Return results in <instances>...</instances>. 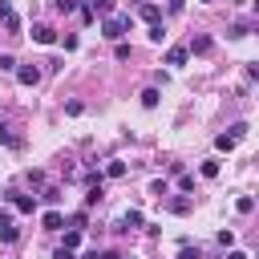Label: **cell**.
<instances>
[{"mask_svg": "<svg viewBox=\"0 0 259 259\" xmlns=\"http://www.w3.org/2000/svg\"><path fill=\"white\" fill-rule=\"evenodd\" d=\"M0 69H4V73H16V57L4 53V57H0Z\"/></svg>", "mask_w": 259, "mask_h": 259, "instance_id": "cell-23", "label": "cell"}, {"mask_svg": "<svg viewBox=\"0 0 259 259\" xmlns=\"http://www.w3.org/2000/svg\"><path fill=\"white\" fill-rule=\"evenodd\" d=\"M77 243H81V231H65V239H61V247H69V251H73Z\"/></svg>", "mask_w": 259, "mask_h": 259, "instance_id": "cell-21", "label": "cell"}, {"mask_svg": "<svg viewBox=\"0 0 259 259\" xmlns=\"http://www.w3.org/2000/svg\"><path fill=\"white\" fill-rule=\"evenodd\" d=\"M170 210H174V214H186V210H190V202H186V198H174V202H170Z\"/></svg>", "mask_w": 259, "mask_h": 259, "instance_id": "cell-27", "label": "cell"}, {"mask_svg": "<svg viewBox=\"0 0 259 259\" xmlns=\"http://www.w3.org/2000/svg\"><path fill=\"white\" fill-rule=\"evenodd\" d=\"M53 4H57L61 12H73V8H77V0H53Z\"/></svg>", "mask_w": 259, "mask_h": 259, "instance_id": "cell-29", "label": "cell"}, {"mask_svg": "<svg viewBox=\"0 0 259 259\" xmlns=\"http://www.w3.org/2000/svg\"><path fill=\"white\" fill-rule=\"evenodd\" d=\"M0 239L4 243H16V227H12V214L8 210H0Z\"/></svg>", "mask_w": 259, "mask_h": 259, "instance_id": "cell-5", "label": "cell"}, {"mask_svg": "<svg viewBox=\"0 0 259 259\" xmlns=\"http://www.w3.org/2000/svg\"><path fill=\"white\" fill-rule=\"evenodd\" d=\"M255 28V20H235V28H231V36H247Z\"/></svg>", "mask_w": 259, "mask_h": 259, "instance_id": "cell-15", "label": "cell"}, {"mask_svg": "<svg viewBox=\"0 0 259 259\" xmlns=\"http://www.w3.org/2000/svg\"><path fill=\"white\" fill-rule=\"evenodd\" d=\"M53 259H73V251H69V247H57V255H53Z\"/></svg>", "mask_w": 259, "mask_h": 259, "instance_id": "cell-30", "label": "cell"}, {"mask_svg": "<svg viewBox=\"0 0 259 259\" xmlns=\"http://www.w3.org/2000/svg\"><path fill=\"white\" fill-rule=\"evenodd\" d=\"M186 53H210V36H194Z\"/></svg>", "mask_w": 259, "mask_h": 259, "instance_id": "cell-13", "label": "cell"}, {"mask_svg": "<svg viewBox=\"0 0 259 259\" xmlns=\"http://www.w3.org/2000/svg\"><path fill=\"white\" fill-rule=\"evenodd\" d=\"M178 259H198V247H194V251H190V247H182V255H178Z\"/></svg>", "mask_w": 259, "mask_h": 259, "instance_id": "cell-31", "label": "cell"}, {"mask_svg": "<svg viewBox=\"0 0 259 259\" xmlns=\"http://www.w3.org/2000/svg\"><path fill=\"white\" fill-rule=\"evenodd\" d=\"M125 32H130V16H105V20H101V36L121 40Z\"/></svg>", "mask_w": 259, "mask_h": 259, "instance_id": "cell-1", "label": "cell"}, {"mask_svg": "<svg viewBox=\"0 0 259 259\" xmlns=\"http://www.w3.org/2000/svg\"><path fill=\"white\" fill-rule=\"evenodd\" d=\"M0 146H20V138L12 134V125H4V121H0Z\"/></svg>", "mask_w": 259, "mask_h": 259, "instance_id": "cell-12", "label": "cell"}, {"mask_svg": "<svg viewBox=\"0 0 259 259\" xmlns=\"http://www.w3.org/2000/svg\"><path fill=\"white\" fill-rule=\"evenodd\" d=\"M158 97H162L158 89H142V105H146V109H154V105H158Z\"/></svg>", "mask_w": 259, "mask_h": 259, "instance_id": "cell-16", "label": "cell"}, {"mask_svg": "<svg viewBox=\"0 0 259 259\" xmlns=\"http://www.w3.org/2000/svg\"><path fill=\"white\" fill-rule=\"evenodd\" d=\"M12 206H16L20 214H32V210H36V194H12Z\"/></svg>", "mask_w": 259, "mask_h": 259, "instance_id": "cell-6", "label": "cell"}, {"mask_svg": "<svg viewBox=\"0 0 259 259\" xmlns=\"http://www.w3.org/2000/svg\"><path fill=\"white\" fill-rule=\"evenodd\" d=\"M214 174H219V162H214V158H210V162H202V178H214Z\"/></svg>", "mask_w": 259, "mask_h": 259, "instance_id": "cell-25", "label": "cell"}, {"mask_svg": "<svg viewBox=\"0 0 259 259\" xmlns=\"http://www.w3.org/2000/svg\"><path fill=\"white\" fill-rule=\"evenodd\" d=\"M130 227H142V210H125V219H121L113 231H130Z\"/></svg>", "mask_w": 259, "mask_h": 259, "instance_id": "cell-10", "label": "cell"}, {"mask_svg": "<svg viewBox=\"0 0 259 259\" xmlns=\"http://www.w3.org/2000/svg\"><path fill=\"white\" fill-rule=\"evenodd\" d=\"M97 259H121V255H117V251H105V255H97Z\"/></svg>", "mask_w": 259, "mask_h": 259, "instance_id": "cell-34", "label": "cell"}, {"mask_svg": "<svg viewBox=\"0 0 259 259\" xmlns=\"http://www.w3.org/2000/svg\"><path fill=\"white\" fill-rule=\"evenodd\" d=\"M28 186H45V174L40 170H28Z\"/></svg>", "mask_w": 259, "mask_h": 259, "instance_id": "cell-28", "label": "cell"}, {"mask_svg": "<svg viewBox=\"0 0 259 259\" xmlns=\"http://www.w3.org/2000/svg\"><path fill=\"white\" fill-rule=\"evenodd\" d=\"M142 20H146V24H162V8L150 4V0H142Z\"/></svg>", "mask_w": 259, "mask_h": 259, "instance_id": "cell-7", "label": "cell"}, {"mask_svg": "<svg viewBox=\"0 0 259 259\" xmlns=\"http://www.w3.org/2000/svg\"><path fill=\"white\" fill-rule=\"evenodd\" d=\"M113 57H117V61H130V45H125V40H117V49H113Z\"/></svg>", "mask_w": 259, "mask_h": 259, "instance_id": "cell-24", "label": "cell"}, {"mask_svg": "<svg viewBox=\"0 0 259 259\" xmlns=\"http://www.w3.org/2000/svg\"><path fill=\"white\" fill-rule=\"evenodd\" d=\"M0 24H4L8 32H20V16L12 12V4H8V0H0Z\"/></svg>", "mask_w": 259, "mask_h": 259, "instance_id": "cell-2", "label": "cell"}, {"mask_svg": "<svg viewBox=\"0 0 259 259\" xmlns=\"http://www.w3.org/2000/svg\"><path fill=\"white\" fill-rule=\"evenodd\" d=\"M93 202H101V186H89V194H85V206H93Z\"/></svg>", "mask_w": 259, "mask_h": 259, "instance_id": "cell-26", "label": "cell"}, {"mask_svg": "<svg viewBox=\"0 0 259 259\" xmlns=\"http://www.w3.org/2000/svg\"><path fill=\"white\" fill-rule=\"evenodd\" d=\"M214 146H219V150H227V154H231V150H235V138H231V134H219V138H214Z\"/></svg>", "mask_w": 259, "mask_h": 259, "instance_id": "cell-19", "label": "cell"}, {"mask_svg": "<svg viewBox=\"0 0 259 259\" xmlns=\"http://www.w3.org/2000/svg\"><path fill=\"white\" fill-rule=\"evenodd\" d=\"M105 174H109V178H125V162H109Z\"/></svg>", "mask_w": 259, "mask_h": 259, "instance_id": "cell-20", "label": "cell"}, {"mask_svg": "<svg viewBox=\"0 0 259 259\" xmlns=\"http://www.w3.org/2000/svg\"><path fill=\"white\" fill-rule=\"evenodd\" d=\"M182 4H186V0H170V12H182Z\"/></svg>", "mask_w": 259, "mask_h": 259, "instance_id": "cell-32", "label": "cell"}, {"mask_svg": "<svg viewBox=\"0 0 259 259\" xmlns=\"http://www.w3.org/2000/svg\"><path fill=\"white\" fill-rule=\"evenodd\" d=\"M227 259H247V251H231V255H227Z\"/></svg>", "mask_w": 259, "mask_h": 259, "instance_id": "cell-33", "label": "cell"}, {"mask_svg": "<svg viewBox=\"0 0 259 259\" xmlns=\"http://www.w3.org/2000/svg\"><path fill=\"white\" fill-rule=\"evenodd\" d=\"M93 16H113V0H93Z\"/></svg>", "mask_w": 259, "mask_h": 259, "instance_id": "cell-11", "label": "cell"}, {"mask_svg": "<svg viewBox=\"0 0 259 259\" xmlns=\"http://www.w3.org/2000/svg\"><path fill=\"white\" fill-rule=\"evenodd\" d=\"M32 40H36V45H53V40H57V28H53V24H32Z\"/></svg>", "mask_w": 259, "mask_h": 259, "instance_id": "cell-3", "label": "cell"}, {"mask_svg": "<svg viewBox=\"0 0 259 259\" xmlns=\"http://www.w3.org/2000/svg\"><path fill=\"white\" fill-rule=\"evenodd\" d=\"M40 227H45V231H61V227H65V214H61V210H45Z\"/></svg>", "mask_w": 259, "mask_h": 259, "instance_id": "cell-8", "label": "cell"}, {"mask_svg": "<svg viewBox=\"0 0 259 259\" xmlns=\"http://www.w3.org/2000/svg\"><path fill=\"white\" fill-rule=\"evenodd\" d=\"M231 138L243 142V138H247V121H235V125H231Z\"/></svg>", "mask_w": 259, "mask_h": 259, "instance_id": "cell-22", "label": "cell"}, {"mask_svg": "<svg viewBox=\"0 0 259 259\" xmlns=\"http://www.w3.org/2000/svg\"><path fill=\"white\" fill-rule=\"evenodd\" d=\"M235 210H239V214H251V210H255V198H251V194H243V198L235 202Z\"/></svg>", "mask_w": 259, "mask_h": 259, "instance_id": "cell-18", "label": "cell"}, {"mask_svg": "<svg viewBox=\"0 0 259 259\" xmlns=\"http://www.w3.org/2000/svg\"><path fill=\"white\" fill-rule=\"evenodd\" d=\"M40 198H45L49 206H53V202H61V186H45V190H40Z\"/></svg>", "mask_w": 259, "mask_h": 259, "instance_id": "cell-17", "label": "cell"}, {"mask_svg": "<svg viewBox=\"0 0 259 259\" xmlns=\"http://www.w3.org/2000/svg\"><path fill=\"white\" fill-rule=\"evenodd\" d=\"M202 4H206V0H202Z\"/></svg>", "mask_w": 259, "mask_h": 259, "instance_id": "cell-35", "label": "cell"}, {"mask_svg": "<svg viewBox=\"0 0 259 259\" xmlns=\"http://www.w3.org/2000/svg\"><path fill=\"white\" fill-rule=\"evenodd\" d=\"M16 81H20V85H36V81H40V69H36V65H16Z\"/></svg>", "mask_w": 259, "mask_h": 259, "instance_id": "cell-4", "label": "cell"}, {"mask_svg": "<svg viewBox=\"0 0 259 259\" xmlns=\"http://www.w3.org/2000/svg\"><path fill=\"white\" fill-rule=\"evenodd\" d=\"M186 57H190V53H186L182 45H174V49L166 53V65H174V69H178V65H186Z\"/></svg>", "mask_w": 259, "mask_h": 259, "instance_id": "cell-9", "label": "cell"}, {"mask_svg": "<svg viewBox=\"0 0 259 259\" xmlns=\"http://www.w3.org/2000/svg\"><path fill=\"white\" fill-rule=\"evenodd\" d=\"M85 223H89L85 210H73V214H69V227H73V231H85Z\"/></svg>", "mask_w": 259, "mask_h": 259, "instance_id": "cell-14", "label": "cell"}]
</instances>
